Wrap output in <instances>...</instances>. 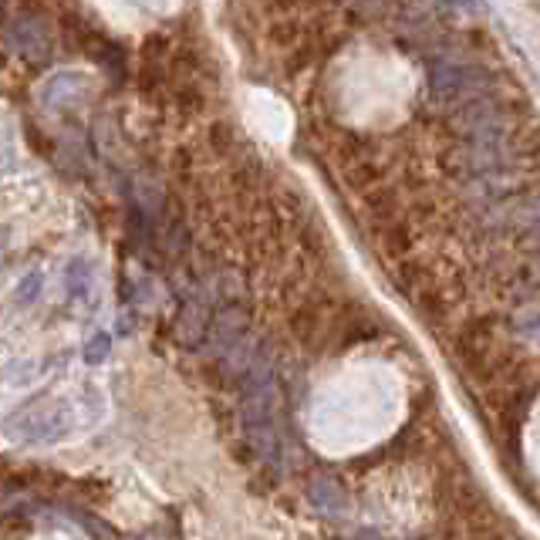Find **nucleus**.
Listing matches in <instances>:
<instances>
[{"instance_id":"nucleus-1","label":"nucleus","mask_w":540,"mask_h":540,"mask_svg":"<svg viewBox=\"0 0 540 540\" xmlns=\"http://www.w3.org/2000/svg\"><path fill=\"white\" fill-rule=\"evenodd\" d=\"M81 422V402H51L34 405L21 419L7 422V436L24 446H51L68 439Z\"/></svg>"},{"instance_id":"nucleus-2","label":"nucleus","mask_w":540,"mask_h":540,"mask_svg":"<svg viewBox=\"0 0 540 540\" xmlns=\"http://www.w3.org/2000/svg\"><path fill=\"white\" fill-rule=\"evenodd\" d=\"M483 68L473 65H453V61H439V65L429 68V92L439 98V102H456V98H466L483 88Z\"/></svg>"},{"instance_id":"nucleus-3","label":"nucleus","mask_w":540,"mask_h":540,"mask_svg":"<svg viewBox=\"0 0 540 540\" xmlns=\"http://www.w3.org/2000/svg\"><path fill=\"white\" fill-rule=\"evenodd\" d=\"M81 85H85V75H78V71H58V75H51L41 85L38 98L44 108H61L65 102H75Z\"/></svg>"},{"instance_id":"nucleus-4","label":"nucleus","mask_w":540,"mask_h":540,"mask_svg":"<svg viewBox=\"0 0 540 540\" xmlns=\"http://www.w3.org/2000/svg\"><path fill=\"white\" fill-rule=\"evenodd\" d=\"M88 287H92V260L75 257L65 267V294H68V301H85Z\"/></svg>"},{"instance_id":"nucleus-5","label":"nucleus","mask_w":540,"mask_h":540,"mask_svg":"<svg viewBox=\"0 0 540 540\" xmlns=\"http://www.w3.org/2000/svg\"><path fill=\"white\" fill-rule=\"evenodd\" d=\"M308 497L314 500V507H321L324 513H338L341 510V503H345V497H341V490L331 480H314L308 486Z\"/></svg>"},{"instance_id":"nucleus-6","label":"nucleus","mask_w":540,"mask_h":540,"mask_svg":"<svg viewBox=\"0 0 540 540\" xmlns=\"http://www.w3.org/2000/svg\"><path fill=\"white\" fill-rule=\"evenodd\" d=\"M41 287H44V274L41 270H27V274L21 277V281H17V291H14V301L17 304H34L41 297Z\"/></svg>"},{"instance_id":"nucleus-7","label":"nucleus","mask_w":540,"mask_h":540,"mask_svg":"<svg viewBox=\"0 0 540 540\" xmlns=\"http://www.w3.org/2000/svg\"><path fill=\"white\" fill-rule=\"evenodd\" d=\"M108 351H112V335H108V331H95V335L85 341L81 355H85L88 365H102L108 358Z\"/></svg>"},{"instance_id":"nucleus-8","label":"nucleus","mask_w":540,"mask_h":540,"mask_svg":"<svg viewBox=\"0 0 540 540\" xmlns=\"http://www.w3.org/2000/svg\"><path fill=\"white\" fill-rule=\"evenodd\" d=\"M355 540H378V537H375V534H372V530H365V534H358V537H355Z\"/></svg>"}]
</instances>
